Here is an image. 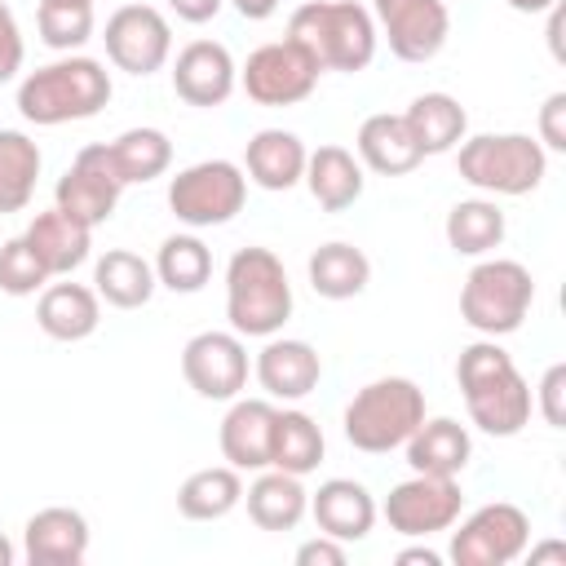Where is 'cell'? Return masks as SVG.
Instances as JSON below:
<instances>
[{
	"label": "cell",
	"mask_w": 566,
	"mask_h": 566,
	"mask_svg": "<svg viewBox=\"0 0 566 566\" xmlns=\"http://www.w3.org/2000/svg\"><path fill=\"white\" fill-rule=\"evenodd\" d=\"M455 380H460V394H464V407H469V420L491 433V438H513L531 424V385L526 376L517 371L513 354L482 336L473 345L460 349L455 358Z\"/></svg>",
	"instance_id": "cell-1"
},
{
	"label": "cell",
	"mask_w": 566,
	"mask_h": 566,
	"mask_svg": "<svg viewBox=\"0 0 566 566\" xmlns=\"http://www.w3.org/2000/svg\"><path fill=\"white\" fill-rule=\"evenodd\" d=\"M111 71L97 57L62 53L49 66H35L18 84V111L35 128H57L71 119H93L111 102Z\"/></svg>",
	"instance_id": "cell-2"
},
{
	"label": "cell",
	"mask_w": 566,
	"mask_h": 566,
	"mask_svg": "<svg viewBox=\"0 0 566 566\" xmlns=\"http://www.w3.org/2000/svg\"><path fill=\"white\" fill-rule=\"evenodd\" d=\"M287 40H296L318 71L358 75L376 57V18L358 0H305L287 18Z\"/></svg>",
	"instance_id": "cell-3"
},
{
	"label": "cell",
	"mask_w": 566,
	"mask_h": 566,
	"mask_svg": "<svg viewBox=\"0 0 566 566\" xmlns=\"http://www.w3.org/2000/svg\"><path fill=\"white\" fill-rule=\"evenodd\" d=\"M226 318L239 336H274L292 318V283L270 248H239L226 265Z\"/></svg>",
	"instance_id": "cell-4"
},
{
	"label": "cell",
	"mask_w": 566,
	"mask_h": 566,
	"mask_svg": "<svg viewBox=\"0 0 566 566\" xmlns=\"http://www.w3.org/2000/svg\"><path fill=\"white\" fill-rule=\"evenodd\" d=\"M420 420H424V389L407 376H380V380H367L349 398L340 424H345V442L354 451L385 455V451L402 447Z\"/></svg>",
	"instance_id": "cell-5"
},
{
	"label": "cell",
	"mask_w": 566,
	"mask_h": 566,
	"mask_svg": "<svg viewBox=\"0 0 566 566\" xmlns=\"http://www.w3.org/2000/svg\"><path fill=\"white\" fill-rule=\"evenodd\" d=\"M455 168L473 190L491 199H517L544 181L548 150L531 133H478L460 142Z\"/></svg>",
	"instance_id": "cell-6"
},
{
	"label": "cell",
	"mask_w": 566,
	"mask_h": 566,
	"mask_svg": "<svg viewBox=\"0 0 566 566\" xmlns=\"http://www.w3.org/2000/svg\"><path fill=\"white\" fill-rule=\"evenodd\" d=\"M531 301H535V279L522 261L482 256L460 287V318L478 336L500 340L522 327V318L531 314Z\"/></svg>",
	"instance_id": "cell-7"
},
{
	"label": "cell",
	"mask_w": 566,
	"mask_h": 566,
	"mask_svg": "<svg viewBox=\"0 0 566 566\" xmlns=\"http://www.w3.org/2000/svg\"><path fill=\"white\" fill-rule=\"evenodd\" d=\"M243 199H248V177L234 159H199L168 181V208L190 230L234 221L243 212Z\"/></svg>",
	"instance_id": "cell-8"
},
{
	"label": "cell",
	"mask_w": 566,
	"mask_h": 566,
	"mask_svg": "<svg viewBox=\"0 0 566 566\" xmlns=\"http://www.w3.org/2000/svg\"><path fill=\"white\" fill-rule=\"evenodd\" d=\"M318 62L287 35L252 49L239 66V84L256 106H296L318 88Z\"/></svg>",
	"instance_id": "cell-9"
},
{
	"label": "cell",
	"mask_w": 566,
	"mask_h": 566,
	"mask_svg": "<svg viewBox=\"0 0 566 566\" xmlns=\"http://www.w3.org/2000/svg\"><path fill=\"white\" fill-rule=\"evenodd\" d=\"M526 544H531V517L517 504L495 500V504L473 509L460 522V531H451L447 553L455 566H509L526 553Z\"/></svg>",
	"instance_id": "cell-10"
},
{
	"label": "cell",
	"mask_w": 566,
	"mask_h": 566,
	"mask_svg": "<svg viewBox=\"0 0 566 566\" xmlns=\"http://www.w3.org/2000/svg\"><path fill=\"white\" fill-rule=\"evenodd\" d=\"M460 509H464L460 482L455 478H438V473H411L380 504L389 531H398L407 539H429L438 531H451Z\"/></svg>",
	"instance_id": "cell-11"
},
{
	"label": "cell",
	"mask_w": 566,
	"mask_h": 566,
	"mask_svg": "<svg viewBox=\"0 0 566 566\" xmlns=\"http://www.w3.org/2000/svg\"><path fill=\"white\" fill-rule=\"evenodd\" d=\"M371 18L398 62H433L451 35L447 0H371Z\"/></svg>",
	"instance_id": "cell-12"
},
{
	"label": "cell",
	"mask_w": 566,
	"mask_h": 566,
	"mask_svg": "<svg viewBox=\"0 0 566 566\" xmlns=\"http://www.w3.org/2000/svg\"><path fill=\"white\" fill-rule=\"evenodd\" d=\"M119 190H124V181H119V172H115L111 146H106V142H93V146H84V150L71 159V168L57 177L53 203L93 230V226L111 221V212H115V203H119Z\"/></svg>",
	"instance_id": "cell-13"
},
{
	"label": "cell",
	"mask_w": 566,
	"mask_h": 566,
	"mask_svg": "<svg viewBox=\"0 0 566 566\" xmlns=\"http://www.w3.org/2000/svg\"><path fill=\"white\" fill-rule=\"evenodd\" d=\"M248 345L239 332H199L181 349V376L186 385L208 402H230L248 385Z\"/></svg>",
	"instance_id": "cell-14"
},
{
	"label": "cell",
	"mask_w": 566,
	"mask_h": 566,
	"mask_svg": "<svg viewBox=\"0 0 566 566\" xmlns=\"http://www.w3.org/2000/svg\"><path fill=\"white\" fill-rule=\"evenodd\" d=\"M106 57L128 75H155L172 57V27L155 4H119L106 18Z\"/></svg>",
	"instance_id": "cell-15"
},
{
	"label": "cell",
	"mask_w": 566,
	"mask_h": 566,
	"mask_svg": "<svg viewBox=\"0 0 566 566\" xmlns=\"http://www.w3.org/2000/svg\"><path fill=\"white\" fill-rule=\"evenodd\" d=\"M252 376L256 385L265 389V398L274 402H301L318 389L323 380V358L310 340H296V336H265L256 363H252Z\"/></svg>",
	"instance_id": "cell-16"
},
{
	"label": "cell",
	"mask_w": 566,
	"mask_h": 566,
	"mask_svg": "<svg viewBox=\"0 0 566 566\" xmlns=\"http://www.w3.org/2000/svg\"><path fill=\"white\" fill-rule=\"evenodd\" d=\"M239 84V66L221 40H190L172 57V93L186 106H221Z\"/></svg>",
	"instance_id": "cell-17"
},
{
	"label": "cell",
	"mask_w": 566,
	"mask_h": 566,
	"mask_svg": "<svg viewBox=\"0 0 566 566\" xmlns=\"http://www.w3.org/2000/svg\"><path fill=\"white\" fill-rule=\"evenodd\" d=\"M274 416L279 407L270 398H230V411L221 420V460L239 473L270 469V442H274Z\"/></svg>",
	"instance_id": "cell-18"
},
{
	"label": "cell",
	"mask_w": 566,
	"mask_h": 566,
	"mask_svg": "<svg viewBox=\"0 0 566 566\" xmlns=\"http://www.w3.org/2000/svg\"><path fill=\"white\" fill-rule=\"evenodd\" d=\"M22 557L31 566H80L88 557V517L66 504H49L22 526Z\"/></svg>",
	"instance_id": "cell-19"
},
{
	"label": "cell",
	"mask_w": 566,
	"mask_h": 566,
	"mask_svg": "<svg viewBox=\"0 0 566 566\" xmlns=\"http://www.w3.org/2000/svg\"><path fill=\"white\" fill-rule=\"evenodd\" d=\"M310 513H314V526L340 544H358L371 535L376 526V500L363 482L354 478H327L314 495H310Z\"/></svg>",
	"instance_id": "cell-20"
},
{
	"label": "cell",
	"mask_w": 566,
	"mask_h": 566,
	"mask_svg": "<svg viewBox=\"0 0 566 566\" xmlns=\"http://www.w3.org/2000/svg\"><path fill=\"white\" fill-rule=\"evenodd\" d=\"M22 239L35 252V261L49 270V279H66L71 270H80L93 248V230L84 221H75L71 212H62L57 203L35 212L31 226L22 230Z\"/></svg>",
	"instance_id": "cell-21"
},
{
	"label": "cell",
	"mask_w": 566,
	"mask_h": 566,
	"mask_svg": "<svg viewBox=\"0 0 566 566\" xmlns=\"http://www.w3.org/2000/svg\"><path fill=\"white\" fill-rule=\"evenodd\" d=\"M35 323L53 340H88L102 323V296L84 283H44L35 301Z\"/></svg>",
	"instance_id": "cell-22"
},
{
	"label": "cell",
	"mask_w": 566,
	"mask_h": 566,
	"mask_svg": "<svg viewBox=\"0 0 566 566\" xmlns=\"http://www.w3.org/2000/svg\"><path fill=\"white\" fill-rule=\"evenodd\" d=\"M305 142L287 128H261L248 137L243 177L261 190H292L305 177Z\"/></svg>",
	"instance_id": "cell-23"
},
{
	"label": "cell",
	"mask_w": 566,
	"mask_h": 566,
	"mask_svg": "<svg viewBox=\"0 0 566 566\" xmlns=\"http://www.w3.org/2000/svg\"><path fill=\"white\" fill-rule=\"evenodd\" d=\"M402 447H407L411 473H438V478H460L469 455H473L469 429L460 420H451V416H433V420L424 416Z\"/></svg>",
	"instance_id": "cell-24"
},
{
	"label": "cell",
	"mask_w": 566,
	"mask_h": 566,
	"mask_svg": "<svg viewBox=\"0 0 566 566\" xmlns=\"http://www.w3.org/2000/svg\"><path fill=\"white\" fill-rule=\"evenodd\" d=\"M354 146H358V164H367L380 177H407L424 159L420 146H416V137H411V128H407V119L402 115H389V111L367 115L358 124Z\"/></svg>",
	"instance_id": "cell-25"
},
{
	"label": "cell",
	"mask_w": 566,
	"mask_h": 566,
	"mask_svg": "<svg viewBox=\"0 0 566 566\" xmlns=\"http://www.w3.org/2000/svg\"><path fill=\"white\" fill-rule=\"evenodd\" d=\"M243 504H248V517H252L261 531H296L301 517L310 513V491L301 486L296 473L256 469L252 486L243 491Z\"/></svg>",
	"instance_id": "cell-26"
},
{
	"label": "cell",
	"mask_w": 566,
	"mask_h": 566,
	"mask_svg": "<svg viewBox=\"0 0 566 566\" xmlns=\"http://www.w3.org/2000/svg\"><path fill=\"white\" fill-rule=\"evenodd\" d=\"M301 181L310 186V195H314V203H318L323 212H345V208H354V203L363 199V186H367L363 164H358L345 146H318V150H310Z\"/></svg>",
	"instance_id": "cell-27"
},
{
	"label": "cell",
	"mask_w": 566,
	"mask_h": 566,
	"mask_svg": "<svg viewBox=\"0 0 566 566\" xmlns=\"http://www.w3.org/2000/svg\"><path fill=\"white\" fill-rule=\"evenodd\" d=\"M159 279H155V265L128 248H111L97 256L93 265V292L111 305V310H142L150 296H155Z\"/></svg>",
	"instance_id": "cell-28"
},
{
	"label": "cell",
	"mask_w": 566,
	"mask_h": 566,
	"mask_svg": "<svg viewBox=\"0 0 566 566\" xmlns=\"http://www.w3.org/2000/svg\"><path fill=\"white\" fill-rule=\"evenodd\" d=\"M402 119H407L420 155H447L469 133V115H464V106L451 93H420V97H411Z\"/></svg>",
	"instance_id": "cell-29"
},
{
	"label": "cell",
	"mask_w": 566,
	"mask_h": 566,
	"mask_svg": "<svg viewBox=\"0 0 566 566\" xmlns=\"http://www.w3.org/2000/svg\"><path fill=\"white\" fill-rule=\"evenodd\" d=\"M305 274H310V287L323 301H349L371 283V261H367L363 248H354L345 239H332V243L310 252Z\"/></svg>",
	"instance_id": "cell-30"
},
{
	"label": "cell",
	"mask_w": 566,
	"mask_h": 566,
	"mask_svg": "<svg viewBox=\"0 0 566 566\" xmlns=\"http://www.w3.org/2000/svg\"><path fill=\"white\" fill-rule=\"evenodd\" d=\"M243 504V473L230 464H208L195 469L181 486H177V513L190 522H217L226 513H234Z\"/></svg>",
	"instance_id": "cell-31"
},
{
	"label": "cell",
	"mask_w": 566,
	"mask_h": 566,
	"mask_svg": "<svg viewBox=\"0 0 566 566\" xmlns=\"http://www.w3.org/2000/svg\"><path fill=\"white\" fill-rule=\"evenodd\" d=\"M447 248L455 252V256H486V252H495L500 243H504V212H500V203L491 199V195H482V199H460L451 212H447Z\"/></svg>",
	"instance_id": "cell-32"
},
{
	"label": "cell",
	"mask_w": 566,
	"mask_h": 566,
	"mask_svg": "<svg viewBox=\"0 0 566 566\" xmlns=\"http://www.w3.org/2000/svg\"><path fill=\"white\" fill-rule=\"evenodd\" d=\"M323 429L314 424V416L296 411V407H283L274 416V442H270V469H283V473H314L318 460H323Z\"/></svg>",
	"instance_id": "cell-33"
},
{
	"label": "cell",
	"mask_w": 566,
	"mask_h": 566,
	"mask_svg": "<svg viewBox=\"0 0 566 566\" xmlns=\"http://www.w3.org/2000/svg\"><path fill=\"white\" fill-rule=\"evenodd\" d=\"M40 146L22 128H0V212H22L40 181Z\"/></svg>",
	"instance_id": "cell-34"
},
{
	"label": "cell",
	"mask_w": 566,
	"mask_h": 566,
	"mask_svg": "<svg viewBox=\"0 0 566 566\" xmlns=\"http://www.w3.org/2000/svg\"><path fill=\"white\" fill-rule=\"evenodd\" d=\"M106 146H111V159H115V172L124 186H137V181L146 186V181L164 177L172 164V142L159 128H124Z\"/></svg>",
	"instance_id": "cell-35"
},
{
	"label": "cell",
	"mask_w": 566,
	"mask_h": 566,
	"mask_svg": "<svg viewBox=\"0 0 566 566\" xmlns=\"http://www.w3.org/2000/svg\"><path fill=\"white\" fill-rule=\"evenodd\" d=\"M155 279L168 292H199L212 279V252L199 234H168L155 252Z\"/></svg>",
	"instance_id": "cell-36"
},
{
	"label": "cell",
	"mask_w": 566,
	"mask_h": 566,
	"mask_svg": "<svg viewBox=\"0 0 566 566\" xmlns=\"http://www.w3.org/2000/svg\"><path fill=\"white\" fill-rule=\"evenodd\" d=\"M35 27H40V40L53 53H75L93 35V4H53V0H40Z\"/></svg>",
	"instance_id": "cell-37"
},
{
	"label": "cell",
	"mask_w": 566,
	"mask_h": 566,
	"mask_svg": "<svg viewBox=\"0 0 566 566\" xmlns=\"http://www.w3.org/2000/svg\"><path fill=\"white\" fill-rule=\"evenodd\" d=\"M49 283V270L35 261V252L27 248V239H4L0 243V292L9 296H35Z\"/></svg>",
	"instance_id": "cell-38"
},
{
	"label": "cell",
	"mask_w": 566,
	"mask_h": 566,
	"mask_svg": "<svg viewBox=\"0 0 566 566\" xmlns=\"http://www.w3.org/2000/svg\"><path fill=\"white\" fill-rule=\"evenodd\" d=\"M531 407L544 416L548 429H562L566 424V363H553L539 385L531 389Z\"/></svg>",
	"instance_id": "cell-39"
},
{
	"label": "cell",
	"mask_w": 566,
	"mask_h": 566,
	"mask_svg": "<svg viewBox=\"0 0 566 566\" xmlns=\"http://www.w3.org/2000/svg\"><path fill=\"white\" fill-rule=\"evenodd\" d=\"M22 57H27V44H22V27H18L13 9L0 0V84H9V80L22 71Z\"/></svg>",
	"instance_id": "cell-40"
},
{
	"label": "cell",
	"mask_w": 566,
	"mask_h": 566,
	"mask_svg": "<svg viewBox=\"0 0 566 566\" xmlns=\"http://www.w3.org/2000/svg\"><path fill=\"white\" fill-rule=\"evenodd\" d=\"M544 150H566V93H548L539 106V137Z\"/></svg>",
	"instance_id": "cell-41"
},
{
	"label": "cell",
	"mask_w": 566,
	"mask_h": 566,
	"mask_svg": "<svg viewBox=\"0 0 566 566\" xmlns=\"http://www.w3.org/2000/svg\"><path fill=\"white\" fill-rule=\"evenodd\" d=\"M345 557H349L345 544L332 539V535H323V531L296 548V566H345Z\"/></svg>",
	"instance_id": "cell-42"
},
{
	"label": "cell",
	"mask_w": 566,
	"mask_h": 566,
	"mask_svg": "<svg viewBox=\"0 0 566 566\" xmlns=\"http://www.w3.org/2000/svg\"><path fill=\"white\" fill-rule=\"evenodd\" d=\"M181 22H190V27H199V22H212L217 13H221V4L226 0H164Z\"/></svg>",
	"instance_id": "cell-43"
},
{
	"label": "cell",
	"mask_w": 566,
	"mask_h": 566,
	"mask_svg": "<svg viewBox=\"0 0 566 566\" xmlns=\"http://www.w3.org/2000/svg\"><path fill=\"white\" fill-rule=\"evenodd\" d=\"M234 9H239V18H248V22H265L274 9H279V0H230Z\"/></svg>",
	"instance_id": "cell-44"
},
{
	"label": "cell",
	"mask_w": 566,
	"mask_h": 566,
	"mask_svg": "<svg viewBox=\"0 0 566 566\" xmlns=\"http://www.w3.org/2000/svg\"><path fill=\"white\" fill-rule=\"evenodd\" d=\"M442 562V553H433V548H402L398 553V566H438Z\"/></svg>",
	"instance_id": "cell-45"
},
{
	"label": "cell",
	"mask_w": 566,
	"mask_h": 566,
	"mask_svg": "<svg viewBox=\"0 0 566 566\" xmlns=\"http://www.w3.org/2000/svg\"><path fill=\"white\" fill-rule=\"evenodd\" d=\"M539 562H566V544H539V548H531V566H539Z\"/></svg>",
	"instance_id": "cell-46"
},
{
	"label": "cell",
	"mask_w": 566,
	"mask_h": 566,
	"mask_svg": "<svg viewBox=\"0 0 566 566\" xmlns=\"http://www.w3.org/2000/svg\"><path fill=\"white\" fill-rule=\"evenodd\" d=\"M509 9H517V13H548L557 0H504Z\"/></svg>",
	"instance_id": "cell-47"
},
{
	"label": "cell",
	"mask_w": 566,
	"mask_h": 566,
	"mask_svg": "<svg viewBox=\"0 0 566 566\" xmlns=\"http://www.w3.org/2000/svg\"><path fill=\"white\" fill-rule=\"evenodd\" d=\"M13 557H18V548H13V544L0 535V566H13Z\"/></svg>",
	"instance_id": "cell-48"
},
{
	"label": "cell",
	"mask_w": 566,
	"mask_h": 566,
	"mask_svg": "<svg viewBox=\"0 0 566 566\" xmlns=\"http://www.w3.org/2000/svg\"><path fill=\"white\" fill-rule=\"evenodd\" d=\"M53 4H93V0H53Z\"/></svg>",
	"instance_id": "cell-49"
}]
</instances>
